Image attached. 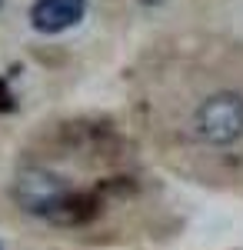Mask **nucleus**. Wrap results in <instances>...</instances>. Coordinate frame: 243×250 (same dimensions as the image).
<instances>
[{"label": "nucleus", "instance_id": "obj_1", "mask_svg": "<svg viewBox=\"0 0 243 250\" xmlns=\"http://www.w3.org/2000/svg\"><path fill=\"white\" fill-rule=\"evenodd\" d=\"M143 130L177 170L243 177V54L217 40L157 43L137 77Z\"/></svg>", "mask_w": 243, "mask_h": 250}, {"label": "nucleus", "instance_id": "obj_2", "mask_svg": "<svg viewBox=\"0 0 243 250\" xmlns=\"http://www.w3.org/2000/svg\"><path fill=\"white\" fill-rule=\"evenodd\" d=\"M87 14V0H34L30 7V23L40 34H60L74 27Z\"/></svg>", "mask_w": 243, "mask_h": 250}, {"label": "nucleus", "instance_id": "obj_3", "mask_svg": "<svg viewBox=\"0 0 243 250\" xmlns=\"http://www.w3.org/2000/svg\"><path fill=\"white\" fill-rule=\"evenodd\" d=\"M3 110H14V94H10V87L0 80V114Z\"/></svg>", "mask_w": 243, "mask_h": 250}]
</instances>
